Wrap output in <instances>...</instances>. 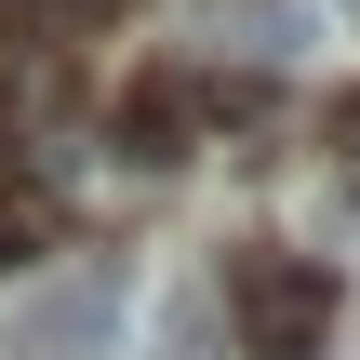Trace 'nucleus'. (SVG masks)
I'll list each match as a JSON object with an SVG mask.
<instances>
[{
  "mask_svg": "<svg viewBox=\"0 0 360 360\" xmlns=\"http://www.w3.org/2000/svg\"><path fill=\"white\" fill-rule=\"evenodd\" d=\"M40 240H53V214H40L27 187H0V254H40Z\"/></svg>",
  "mask_w": 360,
  "mask_h": 360,
  "instance_id": "20e7f679",
  "label": "nucleus"
},
{
  "mask_svg": "<svg viewBox=\"0 0 360 360\" xmlns=\"http://www.w3.org/2000/svg\"><path fill=\"white\" fill-rule=\"evenodd\" d=\"M334 13H360V0H334Z\"/></svg>",
  "mask_w": 360,
  "mask_h": 360,
  "instance_id": "423d86ee",
  "label": "nucleus"
},
{
  "mask_svg": "<svg viewBox=\"0 0 360 360\" xmlns=\"http://www.w3.org/2000/svg\"><path fill=\"white\" fill-rule=\"evenodd\" d=\"M227 321H240L254 360H307L321 334H334V281H321L307 254L254 240V254H227Z\"/></svg>",
  "mask_w": 360,
  "mask_h": 360,
  "instance_id": "f03ea898",
  "label": "nucleus"
},
{
  "mask_svg": "<svg viewBox=\"0 0 360 360\" xmlns=\"http://www.w3.org/2000/svg\"><path fill=\"white\" fill-rule=\"evenodd\" d=\"M120 334H134V267H107V254L40 267L0 307V360H120Z\"/></svg>",
  "mask_w": 360,
  "mask_h": 360,
  "instance_id": "f257e3e1",
  "label": "nucleus"
},
{
  "mask_svg": "<svg viewBox=\"0 0 360 360\" xmlns=\"http://www.w3.org/2000/svg\"><path fill=\"white\" fill-rule=\"evenodd\" d=\"M334 147H360V94H334Z\"/></svg>",
  "mask_w": 360,
  "mask_h": 360,
  "instance_id": "39448f33",
  "label": "nucleus"
},
{
  "mask_svg": "<svg viewBox=\"0 0 360 360\" xmlns=\"http://www.w3.org/2000/svg\"><path fill=\"white\" fill-rule=\"evenodd\" d=\"M160 360H214V294H187V307H160Z\"/></svg>",
  "mask_w": 360,
  "mask_h": 360,
  "instance_id": "7ed1b4c3",
  "label": "nucleus"
}]
</instances>
